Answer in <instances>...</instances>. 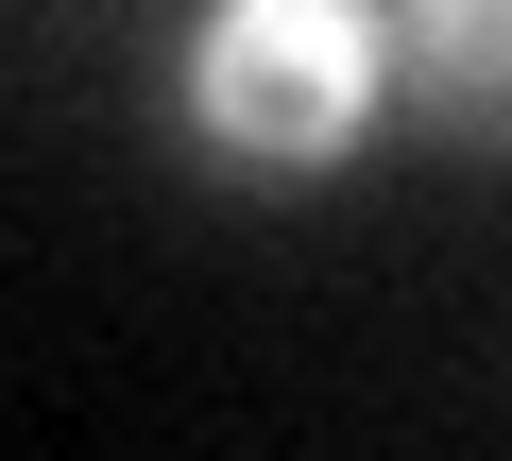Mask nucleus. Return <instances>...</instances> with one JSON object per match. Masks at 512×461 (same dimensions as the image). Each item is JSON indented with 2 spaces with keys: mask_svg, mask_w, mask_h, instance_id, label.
I'll list each match as a JSON object with an SVG mask.
<instances>
[{
  "mask_svg": "<svg viewBox=\"0 0 512 461\" xmlns=\"http://www.w3.org/2000/svg\"><path fill=\"white\" fill-rule=\"evenodd\" d=\"M171 137L222 171V188H342L376 137H393V35L376 0H188L171 35Z\"/></svg>",
  "mask_w": 512,
  "mask_h": 461,
  "instance_id": "1",
  "label": "nucleus"
},
{
  "mask_svg": "<svg viewBox=\"0 0 512 461\" xmlns=\"http://www.w3.org/2000/svg\"><path fill=\"white\" fill-rule=\"evenodd\" d=\"M376 35H393V120L410 137L512 154V0H376Z\"/></svg>",
  "mask_w": 512,
  "mask_h": 461,
  "instance_id": "2",
  "label": "nucleus"
}]
</instances>
